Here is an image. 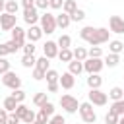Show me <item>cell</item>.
<instances>
[{
    "label": "cell",
    "mask_w": 124,
    "mask_h": 124,
    "mask_svg": "<svg viewBox=\"0 0 124 124\" xmlns=\"http://www.w3.org/2000/svg\"><path fill=\"white\" fill-rule=\"evenodd\" d=\"M108 35H110V31L107 27H91V25H87V27H83L79 31V37L85 43H89L91 46H99L103 43H108Z\"/></svg>",
    "instance_id": "6da1fadb"
},
{
    "label": "cell",
    "mask_w": 124,
    "mask_h": 124,
    "mask_svg": "<svg viewBox=\"0 0 124 124\" xmlns=\"http://www.w3.org/2000/svg\"><path fill=\"white\" fill-rule=\"evenodd\" d=\"M39 21H41V29H43V33L50 35V33L56 31V16H54V14L45 12V14L39 17Z\"/></svg>",
    "instance_id": "7a4b0ae2"
},
{
    "label": "cell",
    "mask_w": 124,
    "mask_h": 124,
    "mask_svg": "<svg viewBox=\"0 0 124 124\" xmlns=\"http://www.w3.org/2000/svg\"><path fill=\"white\" fill-rule=\"evenodd\" d=\"M79 116H81V120L85 122V124H91V122H95L97 120V114H95V110H93V105L87 101V103H81L79 105Z\"/></svg>",
    "instance_id": "3957f363"
},
{
    "label": "cell",
    "mask_w": 124,
    "mask_h": 124,
    "mask_svg": "<svg viewBox=\"0 0 124 124\" xmlns=\"http://www.w3.org/2000/svg\"><path fill=\"white\" fill-rule=\"evenodd\" d=\"M103 66H105V62H103V58H85L83 60V70L87 72V74H99L101 70H103Z\"/></svg>",
    "instance_id": "277c9868"
},
{
    "label": "cell",
    "mask_w": 124,
    "mask_h": 124,
    "mask_svg": "<svg viewBox=\"0 0 124 124\" xmlns=\"http://www.w3.org/2000/svg\"><path fill=\"white\" fill-rule=\"evenodd\" d=\"M60 105H62V108H64L68 114H74V112H78V108H79V103H78V99H76L74 95H62V97H60Z\"/></svg>",
    "instance_id": "5b68a950"
},
{
    "label": "cell",
    "mask_w": 124,
    "mask_h": 124,
    "mask_svg": "<svg viewBox=\"0 0 124 124\" xmlns=\"http://www.w3.org/2000/svg\"><path fill=\"white\" fill-rule=\"evenodd\" d=\"M2 83H4L6 87H10L12 91L21 87V79H19V76H17L16 72H12V70L6 72V74H2Z\"/></svg>",
    "instance_id": "8992f818"
},
{
    "label": "cell",
    "mask_w": 124,
    "mask_h": 124,
    "mask_svg": "<svg viewBox=\"0 0 124 124\" xmlns=\"http://www.w3.org/2000/svg\"><path fill=\"white\" fill-rule=\"evenodd\" d=\"M107 101H108V95L107 93H103L101 89H89V103L91 105L103 107V105H107Z\"/></svg>",
    "instance_id": "52a82bcc"
},
{
    "label": "cell",
    "mask_w": 124,
    "mask_h": 124,
    "mask_svg": "<svg viewBox=\"0 0 124 124\" xmlns=\"http://www.w3.org/2000/svg\"><path fill=\"white\" fill-rule=\"evenodd\" d=\"M16 14H8V12H2L0 14V29L2 31H12L16 27Z\"/></svg>",
    "instance_id": "ba28073f"
},
{
    "label": "cell",
    "mask_w": 124,
    "mask_h": 124,
    "mask_svg": "<svg viewBox=\"0 0 124 124\" xmlns=\"http://www.w3.org/2000/svg\"><path fill=\"white\" fill-rule=\"evenodd\" d=\"M108 31L110 33H116V35L124 33V19L120 16H110L108 17Z\"/></svg>",
    "instance_id": "9c48e42d"
},
{
    "label": "cell",
    "mask_w": 124,
    "mask_h": 124,
    "mask_svg": "<svg viewBox=\"0 0 124 124\" xmlns=\"http://www.w3.org/2000/svg\"><path fill=\"white\" fill-rule=\"evenodd\" d=\"M58 50H60V48H58V45H56L54 41H46V43L43 45V56H46L48 60H50V58H56V56H58Z\"/></svg>",
    "instance_id": "30bf717a"
},
{
    "label": "cell",
    "mask_w": 124,
    "mask_h": 124,
    "mask_svg": "<svg viewBox=\"0 0 124 124\" xmlns=\"http://www.w3.org/2000/svg\"><path fill=\"white\" fill-rule=\"evenodd\" d=\"M41 37H43V29H41V25H29V29L25 31V39L31 41V43H37Z\"/></svg>",
    "instance_id": "8fae6325"
},
{
    "label": "cell",
    "mask_w": 124,
    "mask_h": 124,
    "mask_svg": "<svg viewBox=\"0 0 124 124\" xmlns=\"http://www.w3.org/2000/svg\"><path fill=\"white\" fill-rule=\"evenodd\" d=\"M39 14H37V8H27V10H23V21L27 23V25H35L37 21H39Z\"/></svg>",
    "instance_id": "7c38bea8"
},
{
    "label": "cell",
    "mask_w": 124,
    "mask_h": 124,
    "mask_svg": "<svg viewBox=\"0 0 124 124\" xmlns=\"http://www.w3.org/2000/svg\"><path fill=\"white\" fill-rule=\"evenodd\" d=\"M58 83H60L62 89H72V87L76 85V76H72L70 72H66V74H62V76L58 78Z\"/></svg>",
    "instance_id": "4fadbf2b"
},
{
    "label": "cell",
    "mask_w": 124,
    "mask_h": 124,
    "mask_svg": "<svg viewBox=\"0 0 124 124\" xmlns=\"http://www.w3.org/2000/svg\"><path fill=\"white\" fill-rule=\"evenodd\" d=\"M12 39L17 41V43L23 46V45H25V29H21L19 25H16V27L12 29Z\"/></svg>",
    "instance_id": "5bb4252c"
},
{
    "label": "cell",
    "mask_w": 124,
    "mask_h": 124,
    "mask_svg": "<svg viewBox=\"0 0 124 124\" xmlns=\"http://www.w3.org/2000/svg\"><path fill=\"white\" fill-rule=\"evenodd\" d=\"M68 72H70L72 76H79V74L83 72V62H79V60H70V62H68Z\"/></svg>",
    "instance_id": "9a60e30c"
},
{
    "label": "cell",
    "mask_w": 124,
    "mask_h": 124,
    "mask_svg": "<svg viewBox=\"0 0 124 124\" xmlns=\"http://www.w3.org/2000/svg\"><path fill=\"white\" fill-rule=\"evenodd\" d=\"M87 85H89V89H101V85H103V78H101L99 74H89V78H87Z\"/></svg>",
    "instance_id": "2e32d148"
},
{
    "label": "cell",
    "mask_w": 124,
    "mask_h": 124,
    "mask_svg": "<svg viewBox=\"0 0 124 124\" xmlns=\"http://www.w3.org/2000/svg\"><path fill=\"white\" fill-rule=\"evenodd\" d=\"M70 23H72V19H70V16H68L66 12H62V14H58V16H56V27L66 29Z\"/></svg>",
    "instance_id": "e0dca14e"
},
{
    "label": "cell",
    "mask_w": 124,
    "mask_h": 124,
    "mask_svg": "<svg viewBox=\"0 0 124 124\" xmlns=\"http://www.w3.org/2000/svg\"><path fill=\"white\" fill-rule=\"evenodd\" d=\"M108 110H112V112L118 114V116H124V97L118 99V101H112V105H110Z\"/></svg>",
    "instance_id": "ac0fdd59"
},
{
    "label": "cell",
    "mask_w": 124,
    "mask_h": 124,
    "mask_svg": "<svg viewBox=\"0 0 124 124\" xmlns=\"http://www.w3.org/2000/svg\"><path fill=\"white\" fill-rule=\"evenodd\" d=\"M105 66H108V68H114V66H118V62H120V54H112V52H108L107 56H105Z\"/></svg>",
    "instance_id": "d6986e66"
},
{
    "label": "cell",
    "mask_w": 124,
    "mask_h": 124,
    "mask_svg": "<svg viewBox=\"0 0 124 124\" xmlns=\"http://www.w3.org/2000/svg\"><path fill=\"white\" fill-rule=\"evenodd\" d=\"M76 10H78V4H76V0H64V4H62V12H66L68 16H72Z\"/></svg>",
    "instance_id": "ffe728a7"
},
{
    "label": "cell",
    "mask_w": 124,
    "mask_h": 124,
    "mask_svg": "<svg viewBox=\"0 0 124 124\" xmlns=\"http://www.w3.org/2000/svg\"><path fill=\"white\" fill-rule=\"evenodd\" d=\"M122 50H124V43H122V41H110V43H108V52L120 54Z\"/></svg>",
    "instance_id": "44dd1931"
},
{
    "label": "cell",
    "mask_w": 124,
    "mask_h": 124,
    "mask_svg": "<svg viewBox=\"0 0 124 124\" xmlns=\"http://www.w3.org/2000/svg\"><path fill=\"white\" fill-rule=\"evenodd\" d=\"M56 58H58L60 62H70V60H74V54H72V50H70V48H60Z\"/></svg>",
    "instance_id": "7402d4cb"
},
{
    "label": "cell",
    "mask_w": 124,
    "mask_h": 124,
    "mask_svg": "<svg viewBox=\"0 0 124 124\" xmlns=\"http://www.w3.org/2000/svg\"><path fill=\"white\" fill-rule=\"evenodd\" d=\"M56 45H58V48H70L72 46V37L70 35H60Z\"/></svg>",
    "instance_id": "603a6c76"
},
{
    "label": "cell",
    "mask_w": 124,
    "mask_h": 124,
    "mask_svg": "<svg viewBox=\"0 0 124 124\" xmlns=\"http://www.w3.org/2000/svg\"><path fill=\"white\" fill-rule=\"evenodd\" d=\"M72 54H74V60H79V62H83V60L87 58V50H85L83 46H76V48L72 50Z\"/></svg>",
    "instance_id": "cb8c5ba5"
},
{
    "label": "cell",
    "mask_w": 124,
    "mask_h": 124,
    "mask_svg": "<svg viewBox=\"0 0 124 124\" xmlns=\"http://www.w3.org/2000/svg\"><path fill=\"white\" fill-rule=\"evenodd\" d=\"M35 64H37V58L33 54H23V58H21V66L23 68H35Z\"/></svg>",
    "instance_id": "d4e9b609"
},
{
    "label": "cell",
    "mask_w": 124,
    "mask_h": 124,
    "mask_svg": "<svg viewBox=\"0 0 124 124\" xmlns=\"http://www.w3.org/2000/svg\"><path fill=\"white\" fill-rule=\"evenodd\" d=\"M17 10H19V2H16V0H6L4 12H8V14H17Z\"/></svg>",
    "instance_id": "484cf974"
},
{
    "label": "cell",
    "mask_w": 124,
    "mask_h": 124,
    "mask_svg": "<svg viewBox=\"0 0 124 124\" xmlns=\"http://www.w3.org/2000/svg\"><path fill=\"white\" fill-rule=\"evenodd\" d=\"M16 107H17V101H16L12 95L4 99V108H6L8 112H14V110H16Z\"/></svg>",
    "instance_id": "4316f807"
},
{
    "label": "cell",
    "mask_w": 124,
    "mask_h": 124,
    "mask_svg": "<svg viewBox=\"0 0 124 124\" xmlns=\"http://www.w3.org/2000/svg\"><path fill=\"white\" fill-rule=\"evenodd\" d=\"M58 78H60V74L56 72V70H46L45 72V79H46V83H52V81H58Z\"/></svg>",
    "instance_id": "83f0119b"
},
{
    "label": "cell",
    "mask_w": 124,
    "mask_h": 124,
    "mask_svg": "<svg viewBox=\"0 0 124 124\" xmlns=\"http://www.w3.org/2000/svg\"><path fill=\"white\" fill-rule=\"evenodd\" d=\"M4 45H6V48H8V52H10V54H14V52H17V50L21 48V45H19L17 41H14V39H10V41H8V43H4Z\"/></svg>",
    "instance_id": "f1b7e54d"
},
{
    "label": "cell",
    "mask_w": 124,
    "mask_h": 124,
    "mask_svg": "<svg viewBox=\"0 0 124 124\" xmlns=\"http://www.w3.org/2000/svg\"><path fill=\"white\" fill-rule=\"evenodd\" d=\"M35 68H39V70H43V72H46V70L50 68V62H48V58H46V56H41V58L37 60V64H35Z\"/></svg>",
    "instance_id": "f546056e"
},
{
    "label": "cell",
    "mask_w": 124,
    "mask_h": 124,
    "mask_svg": "<svg viewBox=\"0 0 124 124\" xmlns=\"http://www.w3.org/2000/svg\"><path fill=\"white\" fill-rule=\"evenodd\" d=\"M108 97H110L112 101H118V99H122V97H124V91H122V87H112V89L108 91Z\"/></svg>",
    "instance_id": "4dcf8cb0"
},
{
    "label": "cell",
    "mask_w": 124,
    "mask_h": 124,
    "mask_svg": "<svg viewBox=\"0 0 124 124\" xmlns=\"http://www.w3.org/2000/svg\"><path fill=\"white\" fill-rule=\"evenodd\" d=\"M48 99H46V91H41V93H37L35 97H33V105H37V107H41V105H45Z\"/></svg>",
    "instance_id": "1f68e13d"
},
{
    "label": "cell",
    "mask_w": 124,
    "mask_h": 124,
    "mask_svg": "<svg viewBox=\"0 0 124 124\" xmlns=\"http://www.w3.org/2000/svg\"><path fill=\"white\" fill-rule=\"evenodd\" d=\"M39 108H41V112H45L46 116H52V114H54V105H52L50 101H46V103H45V105H41Z\"/></svg>",
    "instance_id": "d6a6232c"
},
{
    "label": "cell",
    "mask_w": 124,
    "mask_h": 124,
    "mask_svg": "<svg viewBox=\"0 0 124 124\" xmlns=\"http://www.w3.org/2000/svg\"><path fill=\"white\" fill-rule=\"evenodd\" d=\"M87 56H89V58H101V56H103V48H101V46H91V48L87 50Z\"/></svg>",
    "instance_id": "836d02e7"
},
{
    "label": "cell",
    "mask_w": 124,
    "mask_h": 124,
    "mask_svg": "<svg viewBox=\"0 0 124 124\" xmlns=\"http://www.w3.org/2000/svg\"><path fill=\"white\" fill-rule=\"evenodd\" d=\"M118 114H114L112 110H108L107 114H105V124H118Z\"/></svg>",
    "instance_id": "e575fe53"
},
{
    "label": "cell",
    "mask_w": 124,
    "mask_h": 124,
    "mask_svg": "<svg viewBox=\"0 0 124 124\" xmlns=\"http://www.w3.org/2000/svg\"><path fill=\"white\" fill-rule=\"evenodd\" d=\"M70 19H72V21H83V19H85V12H83L81 8H78V10L70 16Z\"/></svg>",
    "instance_id": "d590c367"
},
{
    "label": "cell",
    "mask_w": 124,
    "mask_h": 124,
    "mask_svg": "<svg viewBox=\"0 0 124 124\" xmlns=\"http://www.w3.org/2000/svg\"><path fill=\"white\" fill-rule=\"evenodd\" d=\"M12 97L17 101V103H23L25 101V91L19 87V89H14V93H12Z\"/></svg>",
    "instance_id": "8d00e7d4"
},
{
    "label": "cell",
    "mask_w": 124,
    "mask_h": 124,
    "mask_svg": "<svg viewBox=\"0 0 124 124\" xmlns=\"http://www.w3.org/2000/svg\"><path fill=\"white\" fill-rule=\"evenodd\" d=\"M21 48H23V54H35V48H37V46H35V43L27 41V43H25Z\"/></svg>",
    "instance_id": "74e56055"
},
{
    "label": "cell",
    "mask_w": 124,
    "mask_h": 124,
    "mask_svg": "<svg viewBox=\"0 0 124 124\" xmlns=\"http://www.w3.org/2000/svg\"><path fill=\"white\" fill-rule=\"evenodd\" d=\"M6 72H10V60L0 56V76H2V74H6Z\"/></svg>",
    "instance_id": "f35d334b"
},
{
    "label": "cell",
    "mask_w": 124,
    "mask_h": 124,
    "mask_svg": "<svg viewBox=\"0 0 124 124\" xmlns=\"http://www.w3.org/2000/svg\"><path fill=\"white\" fill-rule=\"evenodd\" d=\"M27 110H29V108H27V107H25V105H23V103H17V107H16V110H14V112H16V114H17V116H19V118H23V116H25V112H27Z\"/></svg>",
    "instance_id": "ab89813d"
},
{
    "label": "cell",
    "mask_w": 124,
    "mask_h": 124,
    "mask_svg": "<svg viewBox=\"0 0 124 124\" xmlns=\"http://www.w3.org/2000/svg\"><path fill=\"white\" fill-rule=\"evenodd\" d=\"M35 116H37V114H35V112L29 108V110L25 112V116L21 118V122H25V124H31V122H35Z\"/></svg>",
    "instance_id": "60d3db41"
},
{
    "label": "cell",
    "mask_w": 124,
    "mask_h": 124,
    "mask_svg": "<svg viewBox=\"0 0 124 124\" xmlns=\"http://www.w3.org/2000/svg\"><path fill=\"white\" fill-rule=\"evenodd\" d=\"M48 124H66V120H64L62 114H52V116L48 118Z\"/></svg>",
    "instance_id": "b9f144b4"
},
{
    "label": "cell",
    "mask_w": 124,
    "mask_h": 124,
    "mask_svg": "<svg viewBox=\"0 0 124 124\" xmlns=\"http://www.w3.org/2000/svg\"><path fill=\"white\" fill-rule=\"evenodd\" d=\"M48 118H50V116H46L45 112L39 110V114L35 116V122H39V124H48Z\"/></svg>",
    "instance_id": "7bdbcfd3"
},
{
    "label": "cell",
    "mask_w": 124,
    "mask_h": 124,
    "mask_svg": "<svg viewBox=\"0 0 124 124\" xmlns=\"http://www.w3.org/2000/svg\"><path fill=\"white\" fill-rule=\"evenodd\" d=\"M33 79H35V81L45 79V72H43V70H39V68H33Z\"/></svg>",
    "instance_id": "ee69618b"
},
{
    "label": "cell",
    "mask_w": 124,
    "mask_h": 124,
    "mask_svg": "<svg viewBox=\"0 0 124 124\" xmlns=\"http://www.w3.org/2000/svg\"><path fill=\"white\" fill-rule=\"evenodd\" d=\"M62 4H64V0H48V8H52V10H62Z\"/></svg>",
    "instance_id": "f6af8a7d"
},
{
    "label": "cell",
    "mask_w": 124,
    "mask_h": 124,
    "mask_svg": "<svg viewBox=\"0 0 124 124\" xmlns=\"http://www.w3.org/2000/svg\"><path fill=\"white\" fill-rule=\"evenodd\" d=\"M19 122H21V118H19L16 112H10V114H8V124H19Z\"/></svg>",
    "instance_id": "bcb514c9"
},
{
    "label": "cell",
    "mask_w": 124,
    "mask_h": 124,
    "mask_svg": "<svg viewBox=\"0 0 124 124\" xmlns=\"http://www.w3.org/2000/svg\"><path fill=\"white\" fill-rule=\"evenodd\" d=\"M35 8L37 10H46L48 8V0H35Z\"/></svg>",
    "instance_id": "7dc6e473"
},
{
    "label": "cell",
    "mask_w": 124,
    "mask_h": 124,
    "mask_svg": "<svg viewBox=\"0 0 124 124\" xmlns=\"http://www.w3.org/2000/svg\"><path fill=\"white\" fill-rule=\"evenodd\" d=\"M58 89H60V83H58V81H52V83H48V87H46L48 93H56Z\"/></svg>",
    "instance_id": "c3c4849f"
},
{
    "label": "cell",
    "mask_w": 124,
    "mask_h": 124,
    "mask_svg": "<svg viewBox=\"0 0 124 124\" xmlns=\"http://www.w3.org/2000/svg\"><path fill=\"white\" fill-rule=\"evenodd\" d=\"M19 6H23V10H27V8H35V0H21Z\"/></svg>",
    "instance_id": "681fc988"
},
{
    "label": "cell",
    "mask_w": 124,
    "mask_h": 124,
    "mask_svg": "<svg viewBox=\"0 0 124 124\" xmlns=\"http://www.w3.org/2000/svg\"><path fill=\"white\" fill-rule=\"evenodd\" d=\"M8 114L10 112L6 108H0V122H8Z\"/></svg>",
    "instance_id": "f907efd6"
},
{
    "label": "cell",
    "mask_w": 124,
    "mask_h": 124,
    "mask_svg": "<svg viewBox=\"0 0 124 124\" xmlns=\"http://www.w3.org/2000/svg\"><path fill=\"white\" fill-rule=\"evenodd\" d=\"M8 54H10V52H8V48H6V45H4V43H0V56H2V58H6Z\"/></svg>",
    "instance_id": "816d5d0a"
},
{
    "label": "cell",
    "mask_w": 124,
    "mask_h": 124,
    "mask_svg": "<svg viewBox=\"0 0 124 124\" xmlns=\"http://www.w3.org/2000/svg\"><path fill=\"white\" fill-rule=\"evenodd\" d=\"M4 8H6V0H0V14L4 12Z\"/></svg>",
    "instance_id": "f5cc1de1"
},
{
    "label": "cell",
    "mask_w": 124,
    "mask_h": 124,
    "mask_svg": "<svg viewBox=\"0 0 124 124\" xmlns=\"http://www.w3.org/2000/svg\"><path fill=\"white\" fill-rule=\"evenodd\" d=\"M118 124H124V116H120V118H118Z\"/></svg>",
    "instance_id": "db71d44e"
},
{
    "label": "cell",
    "mask_w": 124,
    "mask_h": 124,
    "mask_svg": "<svg viewBox=\"0 0 124 124\" xmlns=\"http://www.w3.org/2000/svg\"><path fill=\"white\" fill-rule=\"evenodd\" d=\"M0 124H8V122H0Z\"/></svg>",
    "instance_id": "11a10c76"
},
{
    "label": "cell",
    "mask_w": 124,
    "mask_h": 124,
    "mask_svg": "<svg viewBox=\"0 0 124 124\" xmlns=\"http://www.w3.org/2000/svg\"><path fill=\"white\" fill-rule=\"evenodd\" d=\"M31 124H39V122H31Z\"/></svg>",
    "instance_id": "9f6ffc18"
},
{
    "label": "cell",
    "mask_w": 124,
    "mask_h": 124,
    "mask_svg": "<svg viewBox=\"0 0 124 124\" xmlns=\"http://www.w3.org/2000/svg\"><path fill=\"white\" fill-rule=\"evenodd\" d=\"M91 124H95V122H91Z\"/></svg>",
    "instance_id": "6f0895ef"
},
{
    "label": "cell",
    "mask_w": 124,
    "mask_h": 124,
    "mask_svg": "<svg viewBox=\"0 0 124 124\" xmlns=\"http://www.w3.org/2000/svg\"><path fill=\"white\" fill-rule=\"evenodd\" d=\"M122 91H124V89H122Z\"/></svg>",
    "instance_id": "680465c9"
}]
</instances>
